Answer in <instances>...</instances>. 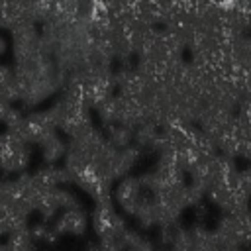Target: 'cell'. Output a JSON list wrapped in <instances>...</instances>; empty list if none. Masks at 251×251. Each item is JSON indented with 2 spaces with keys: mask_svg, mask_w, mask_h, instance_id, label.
I'll return each instance as SVG.
<instances>
[{
  "mask_svg": "<svg viewBox=\"0 0 251 251\" xmlns=\"http://www.w3.org/2000/svg\"><path fill=\"white\" fill-rule=\"evenodd\" d=\"M237 178H239L241 186L247 190V194L251 196V163H245V167L237 169Z\"/></svg>",
  "mask_w": 251,
  "mask_h": 251,
  "instance_id": "8",
  "label": "cell"
},
{
  "mask_svg": "<svg viewBox=\"0 0 251 251\" xmlns=\"http://www.w3.org/2000/svg\"><path fill=\"white\" fill-rule=\"evenodd\" d=\"M90 224V216L86 214V210L82 208V204L76 200L71 206L63 208L57 216L55 222L51 226V229L55 231V235H84V231L88 229Z\"/></svg>",
  "mask_w": 251,
  "mask_h": 251,
  "instance_id": "5",
  "label": "cell"
},
{
  "mask_svg": "<svg viewBox=\"0 0 251 251\" xmlns=\"http://www.w3.org/2000/svg\"><path fill=\"white\" fill-rule=\"evenodd\" d=\"M0 98L6 102H16L18 100V88H16V73L14 69L0 65Z\"/></svg>",
  "mask_w": 251,
  "mask_h": 251,
  "instance_id": "7",
  "label": "cell"
},
{
  "mask_svg": "<svg viewBox=\"0 0 251 251\" xmlns=\"http://www.w3.org/2000/svg\"><path fill=\"white\" fill-rule=\"evenodd\" d=\"M90 226H92L96 239H124L129 227L112 196L94 200V208L90 214Z\"/></svg>",
  "mask_w": 251,
  "mask_h": 251,
  "instance_id": "2",
  "label": "cell"
},
{
  "mask_svg": "<svg viewBox=\"0 0 251 251\" xmlns=\"http://www.w3.org/2000/svg\"><path fill=\"white\" fill-rule=\"evenodd\" d=\"M153 251H169V249H165V247H163V249H153Z\"/></svg>",
  "mask_w": 251,
  "mask_h": 251,
  "instance_id": "11",
  "label": "cell"
},
{
  "mask_svg": "<svg viewBox=\"0 0 251 251\" xmlns=\"http://www.w3.org/2000/svg\"><path fill=\"white\" fill-rule=\"evenodd\" d=\"M61 96L51 106L59 131L71 139L94 126L92 122V106L84 100V96L69 86L61 88Z\"/></svg>",
  "mask_w": 251,
  "mask_h": 251,
  "instance_id": "1",
  "label": "cell"
},
{
  "mask_svg": "<svg viewBox=\"0 0 251 251\" xmlns=\"http://www.w3.org/2000/svg\"><path fill=\"white\" fill-rule=\"evenodd\" d=\"M216 233L233 245H251V208L239 212H224L216 224Z\"/></svg>",
  "mask_w": 251,
  "mask_h": 251,
  "instance_id": "3",
  "label": "cell"
},
{
  "mask_svg": "<svg viewBox=\"0 0 251 251\" xmlns=\"http://www.w3.org/2000/svg\"><path fill=\"white\" fill-rule=\"evenodd\" d=\"M0 251H6V249H4V245H0Z\"/></svg>",
  "mask_w": 251,
  "mask_h": 251,
  "instance_id": "12",
  "label": "cell"
},
{
  "mask_svg": "<svg viewBox=\"0 0 251 251\" xmlns=\"http://www.w3.org/2000/svg\"><path fill=\"white\" fill-rule=\"evenodd\" d=\"M6 51V39L4 37H0V55Z\"/></svg>",
  "mask_w": 251,
  "mask_h": 251,
  "instance_id": "10",
  "label": "cell"
},
{
  "mask_svg": "<svg viewBox=\"0 0 251 251\" xmlns=\"http://www.w3.org/2000/svg\"><path fill=\"white\" fill-rule=\"evenodd\" d=\"M8 110H10V102H6L4 98H0V122L4 120V116H6Z\"/></svg>",
  "mask_w": 251,
  "mask_h": 251,
  "instance_id": "9",
  "label": "cell"
},
{
  "mask_svg": "<svg viewBox=\"0 0 251 251\" xmlns=\"http://www.w3.org/2000/svg\"><path fill=\"white\" fill-rule=\"evenodd\" d=\"M31 161V145L22 137L4 131L0 133V169L6 173H22Z\"/></svg>",
  "mask_w": 251,
  "mask_h": 251,
  "instance_id": "4",
  "label": "cell"
},
{
  "mask_svg": "<svg viewBox=\"0 0 251 251\" xmlns=\"http://www.w3.org/2000/svg\"><path fill=\"white\" fill-rule=\"evenodd\" d=\"M39 147H41L45 165H59L67 153V139H63V133L57 131V133L49 135L45 141H41Z\"/></svg>",
  "mask_w": 251,
  "mask_h": 251,
  "instance_id": "6",
  "label": "cell"
}]
</instances>
